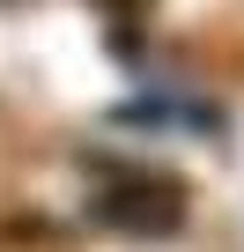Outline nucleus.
Returning <instances> with one entry per match:
<instances>
[{
    "label": "nucleus",
    "mask_w": 244,
    "mask_h": 252,
    "mask_svg": "<svg viewBox=\"0 0 244 252\" xmlns=\"http://www.w3.org/2000/svg\"><path fill=\"white\" fill-rule=\"evenodd\" d=\"M89 215H96L104 230H118V237H170V230L185 222V193H178L170 178H156V171H118V178L89 200Z\"/></svg>",
    "instance_id": "f257e3e1"
}]
</instances>
